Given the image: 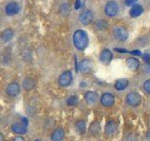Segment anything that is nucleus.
I'll use <instances>...</instances> for the list:
<instances>
[{"mask_svg": "<svg viewBox=\"0 0 150 141\" xmlns=\"http://www.w3.org/2000/svg\"><path fill=\"white\" fill-rule=\"evenodd\" d=\"M73 44L75 48L79 51H83L88 45V35L87 33L83 29H78L73 33Z\"/></svg>", "mask_w": 150, "mask_h": 141, "instance_id": "obj_1", "label": "nucleus"}, {"mask_svg": "<svg viewBox=\"0 0 150 141\" xmlns=\"http://www.w3.org/2000/svg\"><path fill=\"white\" fill-rule=\"evenodd\" d=\"M126 102L129 105L132 107H137L142 103V97L136 91H131L128 93V95L126 97Z\"/></svg>", "mask_w": 150, "mask_h": 141, "instance_id": "obj_2", "label": "nucleus"}, {"mask_svg": "<svg viewBox=\"0 0 150 141\" xmlns=\"http://www.w3.org/2000/svg\"><path fill=\"white\" fill-rule=\"evenodd\" d=\"M72 73L70 70H65L64 73H61V75L58 78V84L60 87L62 88H67L69 87L72 82Z\"/></svg>", "mask_w": 150, "mask_h": 141, "instance_id": "obj_3", "label": "nucleus"}, {"mask_svg": "<svg viewBox=\"0 0 150 141\" xmlns=\"http://www.w3.org/2000/svg\"><path fill=\"white\" fill-rule=\"evenodd\" d=\"M114 35L116 40L120 41H125L129 38V32L124 26H117L114 27Z\"/></svg>", "mask_w": 150, "mask_h": 141, "instance_id": "obj_4", "label": "nucleus"}, {"mask_svg": "<svg viewBox=\"0 0 150 141\" xmlns=\"http://www.w3.org/2000/svg\"><path fill=\"white\" fill-rule=\"evenodd\" d=\"M104 11L107 16L115 17V15H117V13L119 11V6H118V4L115 1H109V2H107Z\"/></svg>", "mask_w": 150, "mask_h": 141, "instance_id": "obj_5", "label": "nucleus"}, {"mask_svg": "<svg viewBox=\"0 0 150 141\" xmlns=\"http://www.w3.org/2000/svg\"><path fill=\"white\" fill-rule=\"evenodd\" d=\"M118 132V125L114 120H108L105 124L104 133L107 136H114Z\"/></svg>", "mask_w": 150, "mask_h": 141, "instance_id": "obj_6", "label": "nucleus"}, {"mask_svg": "<svg viewBox=\"0 0 150 141\" xmlns=\"http://www.w3.org/2000/svg\"><path fill=\"white\" fill-rule=\"evenodd\" d=\"M100 103L104 107H111L115 103V96L110 92H105L100 97Z\"/></svg>", "mask_w": 150, "mask_h": 141, "instance_id": "obj_7", "label": "nucleus"}, {"mask_svg": "<svg viewBox=\"0 0 150 141\" xmlns=\"http://www.w3.org/2000/svg\"><path fill=\"white\" fill-rule=\"evenodd\" d=\"M79 21L80 23L83 26H87L93 21V13L91 11L86 9V11H83L79 16Z\"/></svg>", "mask_w": 150, "mask_h": 141, "instance_id": "obj_8", "label": "nucleus"}, {"mask_svg": "<svg viewBox=\"0 0 150 141\" xmlns=\"http://www.w3.org/2000/svg\"><path fill=\"white\" fill-rule=\"evenodd\" d=\"M6 92L9 97H16L20 93V86L16 82H12L6 88Z\"/></svg>", "mask_w": 150, "mask_h": 141, "instance_id": "obj_9", "label": "nucleus"}, {"mask_svg": "<svg viewBox=\"0 0 150 141\" xmlns=\"http://www.w3.org/2000/svg\"><path fill=\"white\" fill-rule=\"evenodd\" d=\"M20 11V7L16 2H9L8 4H7L6 8H5V11H6V14L8 16H13L17 14Z\"/></svg>", "mask_w": 150, "mask_h": 141, "instance_id": "obj_10", "label": "nucleus"}, {"mask_svg": "<svg viewBox=\"0 0 150 141\" xmlns=\"http://www.w3.org/2000/svg\"><path fill=\"white\" fill-rule=\"evenodd\" d=\"M112 59V53L109 49H104L101 51V53L100 55V60L101 63L108 65L110 64Z\"/></svg>", "mask_w": 150, "mask_h": 141, "instance_id": "obj_11", "label": "nucleus"}, {"mask_svg": "<svg viewBox=\"0 0 150 141\" xmlns=\"http://www.w3.org/2000/svg\"><path fill=\"white\" fill-rule=\"evenodd\" d=\"M84 100L88 105H94L98 100V94L96 91H86L84 93Z\"/></svg>", "mask_w": 150, "mask_h": 141, "instance_id": "obj_12", "label": "nucleus"}, {"mask_svg": "<svg viewBox=\"0 0 150 141\" xmlns=\"http://www.w3.org/2000/svg\"><path fill=\"white\" fill-rule=\"evenodd\" d=\"M92 69V62L89 59H83L79 64L78 70H81L82 73H88L90 72Z\"/></svg>", "mask_w": 150, "mask_h": 141, "instance_id": "obj_13", "label": "nucleus"}, {"mask_svg": "<svg viewBox=\"0 0 150 141\" xmlns=\"http://www.w3.org/2000/svg\"><path fill=\"white\" fill-rule=\"evenodd\" d=\"M14 36V32L11 28H6L5 30H3V32L0 35V40L3 42H8L11 40H12V38Z\"/></svg>", "mask_w": 150, "mask_h": 141, "instance_id": "obj_14", "label": "nucleus"}, {"mask_svg": "<svg viewBox=\"0 0 150 141\" xmlns=\"http://www.w3.org/2000/svg\"><path fill=\"white\" fill-rule=\"evenodd\" d=\"M65 136V132L62 128L55 129L51 135L52 141H62Z\"/></svg>", "mask_w": 150, "mask_h": 141, "instance_id": "obj_15", "label": "nucleus"}, {"mask_svg": "<svg viewBox=\"0 0 150 141\" xmlns=\"http://www.w3.org/2000/svg\"><path fill=\"white\" fill-rule=\"evenodd\" d=\"M129 86V80L126 78H120L118 80H116L115 83V88L118 91L124 90L125 88H127Z\"/></svg>", "mask_w": 150, "mask_h": 141, "instance_id": "obj_16", "label": "nucleus"}, {"mask_svg": "<svg viewBox=\"0 0 150 141\" xmlns=\"http://www.w3.org/2000/svg\"><path fill=\"white\" fill-rule=\"evenodd\" d=\"M127 66H128V68L134 72V70H137L139 66H140V63H139V60L136 58H133V56H131V58H129L127 59Z\"/></svg>", "mask_w": 150, "mask_h": 141, "instance_id": "obj_17", "label": "nucleus"}, {"mask_svg": "<svg viewBox=\"0 0 150 141\" xmlns=\"http://www.w3.org/2000/svg\"><path fill=\"white\" fill-rule=\"evenodd\" d=\"M11 130L15 134L23 135L26 133V126H25L23 123H17V122H15V123L11 125Z\"/></svg>", "mask_w": 150, "mask_h": 141, "instance_id": "obj_18", "label": "nucleus"}, {"mask_svg": "<svg viewBox=\"0 0 150 141\" xmlns=\"http://www.w3.org/2000/svg\"><path fill=\"white\" fill-rule=\"evenodd\" d=\"M100 124L98 121H93L89 126V133L92 135H98L100 132Z\"/></svg>", "mask_w": 150, "mask_h": 141, "instance_id": "obj_19", "label": "nucleus"}, {"mask_svg": "<svg viewBox=\"0 0 150 141\" xmlns=\"http://www.w3.org/2000/svg\"><path fill=\"white\" fill-rule=\"evenodd\" d=\"M143 11H144V9L141 5H134V6H132V8L130 9L129 14L131 17L135 18V17L140 16L141 14L143 13Z\"/></svg>", "mask_w": 150, "mask_h": 141, "instance_id": "obj_20", "label": "nucleus"}, {"mask_svg": "<svg viewBox=\"0 0 150 141\" xmlns=\"http://www.w3.org/2000/svg\"><path fill=\"white\" fill-rule=\"evenodd\" d=\"M35 85H36V81L34 79L30 78V77L25 78V80H23V88H25L26 91H29V90H31L32 88H34Z\"/></svg>", "mask_w": 150, "mask_h": 141, "instance_id": "obj_21", "label": "nucleus"}, {"mask_svg": "<svg viewBox=\"0 0 150 141\" xmlns=\"http://www.w3.org/2000/svg\"><path fill=\"white\" fill-rule=\"evenodd\" d=\"M75 127H76V131L80 135H83L86 131V121L83 120H80L76 122L75 124Z\"/></svg>", "mask_w": 150, "mask_h": 141, "instance_id": "obj_22", "label": "nucleus"}, {"mask_svg": "<svg viewBox=\"0 0 150 141\" xmlns=\"http://www.w3.org/2000/svg\"><path fill=\"white\" fill-rule=\"evenodd\" d=\"M78 103H79V99L77 96H70L68 98V100H67V105L69 106H75V105H78Z\"/></svg>", "mask_w": 150, "mask_h": 141, "instance_id": "obj_23", "label": "nucleus"}, {"mask_svg": "<svg viewBox=\"0 0 150 141\" xmlns=\"http://www.w3.org/2000/svg\"><path fill=\"white\" fill-rule=\"evenodd\" d=\"M69 11V4L67 3H64L60 6V12L63 14V15H67Z\"/></svg>", "mask_w": 150, "mask_h": 141, "instance_id": "obj_24", "label": "nucleus"}, {"mask_svg": "<svg viewBox=\"0 0 150 141\" xmlns=\"http://www.w3.org/2000/svg\"><path fill=\"white\" fill-rule=\"evenodd\" d=\"M143 87H144V89L145 91H146L148 94H150V79L146 80V81H144V85H143Z\"/></svg>", "mask_w": 150, "mask_h": 141, "instance_id": "obj_25", "label": "nucleus"}, {"mask_svg": "<svg viewBox=\"0 0 150 141\" xmlns=\"http://www.w3.org/2000/svg\"><path fill=\"white\" fill-rule=\"evenodd\" d=\"M142 58L144 61V63H146L147 65H150V54L145 53L142 56Z\"/></svg>", "mask_w": 150, "mask_h": 141, "instance_id": "obj_26", "label": "nucleus"}, {"mask_svg": "<svg viewBox=\"0 0 150 141\" xmlns=\"http://www.w3.org/2000/svg\"><path fill=\"white\" fill-rule=\"evenodd\" d=\"M137 1H138V0H126V5H128V6H131V5H133Z\"/></svg>", "mask_w": 150, "mask_h": 141, "instance_id": "obj_27", "label": "nucleus"}, {"mask_svg": "<svg viewBox=\"0 0 150 141\" xmlns=\"http://www.w3.org/2000/svg\"><path fill=\"white\" fill-rule=\"evenodd\" d=\"M81 0H76V2H75V9H79L81 8Z\"/></svg>", "mask_w": 150, "mask_h": 141, "instance_id": "obj_28", "label": "nucleus"}, {"mask_svg": "<svg viewBox=\"0 0 150 141\" xmlns=\"http://www.w3.org/2000/svg\"><path fill=\"white\" fill-rule=\"evenodd\" d=\"M12 141H25V138L22 137V136H16V137H14Z\"/></svg>", "mask_w": 150, "mask_h": 141, "instance_id": "obj_29", "label": "nucleus"}, {"mask_svg": "<svg viewBox=\"0 0 150 141\" xmlns=\"http://www.w3.org/2000/svg\"><path fill=\"white\" fill-rule=\"evenodd\" d=\"M130 54L140 56V55H141V52H140V51H138V50H134V51H131V52H130Z\"/></svg>", "mask_w": 150, "mask_h": 141, "instance_id": "obj_30", "label": "nucleus"}, {"mask_svg": "<svg viewBox=\"0 0 150 141\" xmlns=\"http://www.w3.org/2000/svg\"><path fill=\"white\" fill-rule=\"evenodd\" d=\"M22 123H23V125H25V126L27 127V125H28V120H27V119H23Z\"/></svg>", "mask_w": 150, "mask_h": 141, "instance_id": "obj_31", "label": "nucleus"}, {"mask_svg": "<svg viewBox=\"0 0 150 141\" xmlns=\"http://www.w3.org/2000/svg\"><path fill=\"white\" fill-rule=\"evenodd\" d=\"M0 141H4V136L2 133H0Z\"/></svg>", "mask_w": 150, "mask_h": 141, "instance_id": "obj_32", "label": "nucleus"}, {"mask_svg": "<svg viewBox=\"0 0 150 141\" xmlns=\"http://www.w3.org/2000/svg\"><path fill=\"white\" fill-rule=\"evenodd\" d=\"M35 141H40V140H35Z\"/></svg>", "mask_w": 150, "mask_h": 141, "instance_id": "obj_33", "label": "nucleus"}]
</instances>
